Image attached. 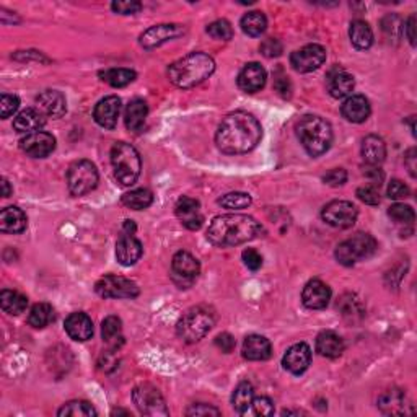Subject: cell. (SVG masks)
I'll list each match as a JSON object with an SVG mask.
<instances>
[{
    "label": "cell",
    "mask_w": 417,
    "mask_h": 417,
    "mask_svg": "<svg viewBox=\"0 0 417 417\" xmlns=\"http://www.w3.org/2000/svg\"><path fill=\"white\" fill-rule=\"evenodd\" d=\"M132 401L144 416H168V407L162 393L156 390L154 385H149V383L134 388Z\"/></svg>",
    "instance_id": "cell-9"
},
{
    "label": "cell",
    "mask_w": 417,
    "mask_h": 417,
    "mask_svg": "<svg viewBox=\"0 0 417 417\" xmlns=\"http://www.w3.org/2000/svg\"><path fill=\"white\" fill-rule=\"evenodd\" d=\"M0 306L8 315H20L26 310L28 298L17 291H2L0 293Z\"/></svg>",
    "instance_id": "cell-35"
},
{
    "label": "cell",
    "mask_w": 417,
    "mask_h": 417,
    "mask_svg": "<svg viewBox=\"0 0 417 417\" xmlns=\"http://www.w3.org/2000/svg\"><path fill=\"white\" fill-rule=\"evenodd\" d=\"M147 115H149V108L144 99H132L127 104L126 113H124V121L126 127L132 132H139L145 124Z\"/></svg>",
    "instance_id": "cell-32"
},
{
    "label": "cell",
    "mask_w": 417,
    "mask_h": 417,
    "mask_svg": "<svg viewBox=\"0 0 417 417\" xmlns=\"http://www.w3.org/2000/svg\"><path fill=\"white\" fill-rule=\"evenodd\" d=\"M297 136L303 149L311 156H320L329 150L333 142V129L328 121L320 116H303L297 124Z\"/></svg>",
    "instance_id": "cell-4"
},
{
    "label": "cell",
    "mask_w": 417,
    "mask_h": 417,
    "mask_svg": "<svg viewBox=\"0 0 417 417\" xmlns=\"http://www.w3.org/2000/svg\"><path fill=\"white\" fill-rule=\"evenodd\" d=\"M95 291L103 298H136L139 295V287L136 282L113 274L99 279Z\"/></svg>",
    "instance_id": "cell-10"
},
{
    "label": "cell",
    "mask_w": 417,
    "mask_h": 417,
    "mask_svg": "<svg viewBox=\"0 0 417 417\" xmlns=\"http://www.w3.org/2000/svg\"><path fill=\"white\" fill-rule=\"evenodd\" d=\"M310 363H311V349L310 345L305 343L293 344L282 359L284 368L293 373V375H302V373L310 367Z\"/></svg>",
    "instance_id": "cell-17"
},
{
    "label": "cell",
    "mask_w": 417,
    "mask_h": 417,
    "mask_svg": "<svg viewBox=\"0 0 417 417\" xmlns=\"http://www.w3.org/2000/svg\"><path fill=\"white\" fill-rule=\"evenodd\" d=\"M388 215L395 222H398V224H412L416 219L412 207L406 206V204H393V206L388 208Z\"/></svg>",
    "instance_id": "cell-44"
},
{
    "label": "cell",
    "mask_w": 417,
    "mask_h": 417,
    "mask_svg": "<svg viewBox=\"0 0 417 417\" xmlns=\"http://www.w3.org/2000/svg\"><path fill=\"white\" fill-rule=\"evenodd\" d=\"M316 352L328 359L339 357L344 352V341L333 331H323L316 338Z\"/></svg>",
    "instance_id": "cell-29"
},
{
    "label": "cell",
    "mask_w": 417,
    "mask_h": 417,
    "mask_svg": "<svg viewBox=\"0 0 417 417\" xmlns=\"http://www.w3.org/2000/svg\"><path fill=\"white\" fill-rule=\"evenodd\" d=\"M101 336L103 341L113 350L120 349L122 344H124V336H122V323L117 316H108V318L103 320L101 325Z\"/></svg>",
    "instance_id": "cell-33"
},
{
    "label": "cell",
    "mask_w": 417,
    "mask_h": 417,
    "mask_svg": "<svg viewBox=\"0 0 417 417\" xmlns=\"http://www.w3.org/2000/svg\"><path fill=\"white\" fill-rule=\"evenodd\" d=\"M215 345L222 350V352L230 354L231 350L235 349L236 341H235V338H234V336H231V334L224 333V334H219V336H217V338H215Z\"/></svg>",
    "instance_id": "cell-57"
},
{
    "label": "cell",
    "mask_w": 417,
    "mask_h": 417,
    "mask_svg": "<svg viewBox=\"0 0 417 417\" xmlns=\"http://www.w3.org/2000/svg\"><path fill=\"white\" fill-rule=\"evenodd\" d=\"M362 156L368 165L378 167L386 156L385 140L378 136H367L362 140Z\"/></svg>",
    "instance_id": "cell-31"
},
{
    "label": "cell",
    "mask_w": 417,
    "mask_h": 417,
    "mask_svg": "<svg viewBox=\"0 0 417 417\" xmlns=\"http://www.w3.org/2000/svg\"><path fill=\"white\" fill-rule=\"evenodd\" d=\"M331 300V288L325 282L313 279L303 288L302 302L310 310H323Z\"/></svg>",
    "instance_id": "cell-19"
},
{
    "label": "cell",
    "mask_w": 417,
    "mask_h": 417,
    "mask_svg": "<svg viewBox=\"0 0 417 417\" xmlns=\"http://www.w3.org/2000/svg\"><path fill=\"white\" fill-rule=\"evenodd\" d=\"M254 400V388L248 382H241L238 386L235 388L234 396H231V404H234L235 411L240 414H245L250 409V406L253 404Z\"/></svg>",
    "instance_id": "cell-36"
},
{
    "label": "cell",
    "mask_w": 417,
    "mask_h": 417,
    "mask_svg": "<svg viewBox=\"0 0 417 417\" xmlns=\"http://www.w3.org/2000/svg\"><path fill=\"white\" fill-rule=\"evenodd\" d=\"M144 248L142 243L136 238L134 235L122 234L121 238L116 243V258L122 266H132L140 259Z\"/></svg>",
    "instance_id": "cell-22"
},
{
    "label": "cell",
    "mask_w": 417,
    "mask_h": 417,
    "mask_svg": "<svg viewBox=\"0 0 417 417\" xmlns=\"http://www.w3.org/2000/svg\"><path fill=\"white\" fill-rule=\"evenodd\" d=\"M136 231V224L132 220H126L124 222V231L122 234H127V235H134Z\"/></svg>",
    "instance_id": "cell-61"
},
{
    "label": "cell",
    "mask_w": 417,
    "mask_h": 417,
    "mask_svg": "<svg viewBox=\"0 0 417 417\" xmlns=\"http://www.w3.org/2000/svg\"><path fill=\"white\" fill-rule=\"evenodd\" d=\"M263 127L253 115L236 111L225 116L215 134L217 147L224 154H246L259 144Z\"/></svg>",
    "instance_id": "cell-1"
},
{
    "label": "cell",
    "mask_w": 417,
    "mask_h": 417,
    "mask_svg": "<svg viewBox=\"0 0 417 417\" xmlns=\"http://www.w3.org/2000/svg\"><path fill=\"white\" fill-rule=\"evenodd\" d=\"M152 202H154V194L149 189H134V191L126 193L122 196V204L126 207L134 208V211H144V208L150 207Z\"/></svg>",
    "instance_id": "cell-40"
},
{
    "label": "cell",
    "mask_w": 417,
    "mask_h": 417,
    "mask_svg": "<svg viewBox=\"0 0 417 417\" xmlns=\"http://www.w3.org/2000/svg\"><path fill=\"white\" fill-rule=\"evenodd\" d=\"M65 333L70 336V339L74 341H88L93 336V323L92 318L87 315V313L77 311L72 313V315L67 316L65 320Z\"/></svg>",
    "instance_id": "cell-23"
},
{
    "label": "cell",
    "mask_w": 417,
    "mask_h": 417,
    "mask_svg": "<svg viewBox=\"0 0 417 417\" xmlns=\"http://www.w3.org/2000/svg\"><path fill=\"white\" fill-rule=\"evenodd\" d=\"M274 88L277 90L281 97H284V98L291 97V93H292L291 80H288V77L282 72V70H279V72L274 75Z\"/></svg>",
    "instance_id": "cell-50"
},
{
    "label": "cell",
    "mask_w": 417,
    "mask_h": 417,
    "mask_svg": "<svg viewBox=\"0 0 417 417\" xmlns=\"http://www.w3.org/2000/svg\"><path fill=\"white\" fill-rule=\"evenodd\" d=\"M172 269L173 279L179 286H186V284L189 286V284H193L194 279L201 272L199 261L194 258L191 253H188V251H179V253L173 256Z\"/></svg>",
    "instance_id": "cell-13"
},
{
    "label": "cell",
    "mask_w": 417,
    "mask_h": 417,
    "mask_svg": "<svg viewBox=\"0 0 417 417\" xmlns=\"http://www.w3.org/2000/svg\"><path fill=\"white\" fill-rule=\"evenodd\" d=\"M69 191L74 196H85L93 191L98 184V170L90 160H77L67 172Z\"/></svg>",
    "instance_id": "cell-8"
},
{
    "label": "cell",
    "mask_w": 417,
    "mask_h": 417,
    "mask_svg": "<svg viewBox=\"0 0 417 417\" xmlns=\"http://www.w3.org/2000/svg\"><path fill=\"white\" fill-rule=\"evenodd\" d=\"M378 248L377 240L368 234H357L352 238L343 241L336 248V259L343 266H354L360 259H367L375 254Z\"/></svg>",
    "instance_id": "cell-7"
},
{
    "label": "cell",
    "mask_w": 417,
    "mask_h": 417,
    "mask_svg": "<svg viewBox=\"0 0 417 417\" xmlns=\"http://www.w3.org/2000/svg\"><path fill=\"white\" fill-rule=\"evenodd\" d=\"M207 33L211 35L214 40H220V41H229L234 38V28L227 20H217L214 23L207 26Z\"/></svg>",
    "instance_id": "cell-45"
},
{
    "label": "cell",
    "mask_w": 417,
    "mask_h": 417,
    "mask_svg": "<svg viewBox=\"0 0 417 417\" xmlns=\"http://www.w3.org/2000/svg\"><path fill=\"white\" fill-rule=\"evenodd\" d=\"M349 35H350V41H352V44L360 51L368 49V47L373 44V33L367 22L355 20L350 23Z\"/></svg>",
    "instance_id": "cell-34"
},
{
    "label": "cell",
    "mask_w": 417,
    "mask_h": 417,
    "mask_svg": "<svg viewBox=\"0 0 417 417\" xmlns=\"http://www.w3.org/2000/svg\"><path fill=\"white\" fill-rule=\"evenodd\" d=\"M359 211L352 202L349 201H333L325 206L321 217L326 224L336 229H349L357 220Z\"/></svg>",
    "instance_id": "cell-11"
},
{
    "label": "cell",
    "mask_w": 417,
    "mask_h": 417,
    "mask_svg": "<svg viewBox=\"0 0 417 417\" xmlns=\"http://www.w3.org/2000/svg\"><path fill=\"white\" fill-rule=\"evenodd\" d=\"M20 147L25 154L33 156V158H44V156L51 155L54 152L56 139L49 132L38 131L33 132V134H28L25 139H22Z\"/></svg>",
    "instance_id": "cell-14"
},
{
    "label": "cell",
    "mask_w": 417,
    "mask_h": 417,
    "mask_svg": "<svg viewBox=\"0 0 417 417\" xmlns=\"http://www.w3.org/2000/svg\"><path fill=\"white\" fill-rule=\"evenodd\" d=\"M338 308L343 313L344 318L348 320H355V318H362L363 316V308L362 303H360L359 298H355L354 295H344L341 300L338 302Z\"/></svg>",
    "instance_id": "cell-42"
},
{
    "label": "cell",
    "mask_w": 417,
    "mask_h": 417,
    "mask_svg": "<svg viewBox=\"0 0 417 417\" xmlns=\"http://www.w3.org/2000/svg\"><path fill=\"white\" fill-rule=\"evenodd\" d=\"M111 8L121 15H134L142 8V3L137 0H122V2H113Z\"/></svg>",
    "instance_id": "cell-48"
},
{
    "label": "cell",
    "mask_w": 417,
    "mask_h": 417,
    "mask_svg": "<svg viewBox=\"0 0 417 417\" xmlns=\"http://www.w3.org/2000/svg\"><path fill=\"white\" fill-rule=\"evenodd\" d=\"M186 414L188 416H220V411L217 409V407L204 404V402H197V404H193L189 407Z\"/></svg>",
    "instance_id": "cell-55"
},
{
    "label": "cell",
    "mask_w": 417,
    "mask_h": 417,
    "mask_svg": "<svg viewBox=\"0 0 417 417\" xmlns=\"http://www.w3.org/2000/svg\"><path fill=\"white\" fill-rule=\"evenodd\" d=\"M215 323L214 313L204 306H196L184 313L177 325V333L184 343H197Z\"/></svg>",
    "instance_id": "cell-6"
},
{
    "label": "cell",
    "mask_w": 417,
    "mask_h": 417,
    "mask_svg": "<svg viewBox=\"0 0 417 417\" xmlns=\"http://www.w3.org/2000/svg\"><path fill=\"white\" fill-rule=\"evenodd\" d=\"M36 106L42 115L47 117H63L67 111V101L65 97L58 90H46L41 95H38L36 98Z\"/></svg>",
    "instance_id": "cell-20"
},
{
    "label": "cell",
    "mask_w": 417,
    "mask_h": 417,
    "mask_svg": "<svg viewBox=\"0 0 417 417\" xmlns=\"http://www.w3.org/2000/svg\"><path fill=\"white\" fill-rule=\"evenodd\" d=\"M268 20L264 17L263 12H250L241 18V30H243L248 36H261L266 31Z\"/></svg>",
    "instance_id": "cell-39"
},
{
    "label": "cell",
    "mask_w": 417,
    "mask_h": 417,
    "mask_svg": "<svg viewBox=\"0 0 417 417\" xmlns=\"http://www.w3.org/2000/svg\"><path fill=\"white\" fill-rule=\"evenodd\" d=\"M111 163L115 177L122 186H132L140 177V156L127 142H116L111 149Z\"/></svg>",
    "instance_id": "cell-5"
},
{
    "label": "cell",
    "mask_w": 417,
    "mask_h": 417,
    "mask_svg": "<svg viewBox=\"0 0 417 417\" xmlns=\"http://www.w3.org/2000/svg\"><path fill=\"white\" fill-rule=\"evenodd\" d=\"M378 407H380L383 414L388 416H401L409 412L407 411L409 404H407L406 395L401 390H396V388L385 391L378 398Z\"/></svg>",
    "instance_id": "cell-25"
},
{
    "label": "cell",
    "mask_w": 417,
    "mask_h": 417,
    "mask_svg": "<svg viewBox=\"0 0 417 417\" xmlns=\"http://www.w3.org/2000/svg\"><path fill=\"white\" fill-rule=\"evenodd\" d=\"M323 179L329 186H343V184L348 181V173H345V170L343 168H334L331 170L329 173H326Z\"/></svg>",
    "instance_id": "cell-53"
},
{
    "label": "cell",
    "mask_w": 417,
    "mask_h": 417,
    "mask_svg": "<svg viewBox=\"0 0 417 417\" xmlns=\"http://www.w3.org/2000/svg\"><path fill=\"white\" fill-rule=\"evenodd\" d=\"M215 70V63L204 52H191L183 59L170 65L168 77L179 88H193L211 77Z\"/></svg>",
    "instance_id": "cell-3"
},
{
    "label": "cell",
    "mask_w": 417,
    "mask_h": 417,
    "mask_svg": "<svg viewBox=\"0 0 417 417\" xmlns=\"http://www.w3.org/2000/svg\"><path fill=\"white\" fill-rule=\"evenodd\" d=\"M241 258H243L245 266L251 269V271H258V269L263 266V256L253 248L245 250L243 254H241Z\"/></svg>",
    "instance_id": "cell-51"
},
{
    "label": "cell",
    "mask_w": 417,
    "mask_h": 417,
    "mask_svg": "<svg viewBox=\"0 0 417 417\" xmlns=\"http://www.w3.org/2000/svg\"><path fill=\"white\" fill-rule=\"evenodd\" d=\"M382 25H383V31H385L386 35L391 36V38L400 36V33L402 30V28L400 26L401 25L400 18H398V17H386L385 20H383Z\"/></svg>",
    "instance_id": "cell-56"
},
{
    "label": "cell",
    "mask_w": 417,
    "mask_h": 417,
    "mask_svg": "<svg viewBox=\"0 0 417 417\" xmlns=\"http://www.w3.org/2000/svg\"><path fill=\"white\" fill-rule=\"evenodd\" d=\"M51 321H54V310L49 303H36L28 315V323L36 329L46 328Z\"/></svg>",
    "instance_id": "cell-38"
},
{
    "label": "cell",
    "mask_w": 417,
    "mask_h": 417,
    "mask_svg": "<svg viewBox=\"0 0 417 417\" xmlns=\"http://www.w3.org/2000/svg\"><path fill=\"white\" fill-rule=\"evenodd\" d=\"M26 224V215L22 208L7 207L0 212V230L6 234H22Z\"/></svg>",
    "instance_id": "cell-30"
},
{
    "label": "cell",
    "mask_w": 417,
    "mask_h": 417,
    "mask_svg": "<svg viewBox=\"0 0 417 417\" xmlns=\"http://www.w3.org/2000/svg\"><path fill=\"white\" fill-rule=\"evenodd\" d=\"M259 49L266 58H277V56L282 54V42L274 40V38H268V40L261 42Z\"/></svg>",
    "instance_id": "cell-49"
},
{
    "label": "cell",
    "mask_w": 417,
    "mask_h": 417,
    "mask_svg": "<svg viewBox=\"0 0 417 417\" xmlns=\"http://www.w3.org/2000/svg\"><path fill=\"white\" fill-rule=\"evenodd\" d=\"M183 33L184 28L181 25H155L142 33L140 44L144 46L145 49H154V47L162 46L163 42L181 36Z\"/></svg>",
    "instance_id": "cell-15"
},
{
    "label": "cell",
    "mask_w": 417,
    "mask_h": 417,
    "mask_svg": "<svg viewBox=\"0 0 417 417\" xmlns=\"http://www.w3.org/2000/svg\"><path fill=\"white\" fill-rule=\"evenodd\" d=\"M12 194V188L10 184H8L7 179H2V196L3 197H8Z\"/></svg>",
    "instance_id": "cell-62"
},
{
    "label": "cell",
    "mask_w": 417,
    "mask_h": 417,
    "mask_svg": "<svg viewBox=\"0 0 417 417\" xmlns=\"http://www.w3.org/2000/svg\"><path fill=\"white\" fill-rule=\"evenodd\" d=\"M174 211H177V217L179 222H181L188 230H199L202 227L204 215L201 212V204H199L196 199L183 196L177 202Z\"/></svg>",
    "instance_id": "cell-16"
},
{
    "label": "cell",
    "mask_w": 417,
    "mask_h": 417,
    "mask_svg": "<svg viewBox=\"0 0 417 417\" xmlns=\"http://www.w3.org/2000/svg\"><path fill=\"white\" fill-rule=\"evenodd\" d=\"M326 60V49L320 44H306L302 49L292 52L291 64L300 74H308L320 69Z\"/></svg>",
    "instance_id": "cell-12"
},
{
    "label": "cell",
    "mask_w": 417,
    "mask_h": 417,
    "mask_svg": "<svg viewBox=\"0 0 417 417\" xmlns=\"http://www.w3.org/2000/svg\"><path fill=\"white\" fill-rule=\"evenodd\" d=\"M416 158H417V156H416V149H409V150H407V154L404 156V163H406V167L409 168L411 177H416V168H417Z\"/></svg>",
    "instance_id": "cell-59"
},
{
    "label": "cell",
    "mask_w": 417,
    "mask_h": 417,
    "mask_svg": "<svg viewBox=\"0 0 417 417\" xmlns=\"http://www.w3.org/2000/svg\"><path fill=\"white\" fill-rule=\"evenodd\" d=\"M18 106H20V99L15 95H7L3 93L0 97V113H2V120H7L12 115H15Z\"/></svg>",
    "instance_id": "cell-46"
},
{
    "label": "cell",
    "mask_w": 417,
    "mask_h": 417,
    "mask_svg": "<svg viewBox=\"0 0 417 417\" xmlns=\"http://www.w3.org/2000/svg\"><path fill=\"white\" fill-rule=\"evenodd\" d=\"M251 196L246 193H229L224 197L219 199V204L222 207L229 208V211H241L251 206Z\"/></svg>",
    "instance_id": "cell-43"
},
{
    "label": "cell",
    "mask_w": 417,
    "mask_h": 417,
    "mask_svg": "<svg viewBox=\"0 0 417 417\" xmlns=\"http://www.w3.org/2000/svg\"><path fill=\"white\" fill-rule=\"evenodd\" d=\"M268 74L258 63L246 64L238 75V87L246 93H256L266 85Z\"/></svg>",
    "instance_id": "cell-21"
},
{
    "label": "cell",
    "mask_w": 417,
    "mask_h": 417,
    "mask_svg": "<svg viewBox=\"0 0 417 417\" xmlns=\"http://www.w3.org/2000/svg\"><path fill=\"white\" fill-rule=\"evenodd\" d=\"M99 77H101L103 82L111 85V87L121 88L134 82L136 72L131 69H106L103 72H99Z\"/></svg>",
    "instance_id": "cell-37"
},
{
    "label": "cell",
    "mask_w": 417,
    "mask_h": 417,
    "mask_svg": "<svg viewBox=\"0 0 417 417\" xmlns=\"http://www.w3.org/2000/svg\"><path fill=\"white\" fill-rule=\"evenodd\" d=\"M251 406H253L254 414H258V416H272L274 414L272 401L266 396L254 398L253 404H251Z\"/></svg>",
    "instance_id": "cell-52"
},
{
    "label": "cell",
    "mask_w": 417,
    "mask_h": 417,
    "mask_svg": "<svg viewBox=\"0 0 417 417\" xmlns=\"http://www.w3.org/2000/svg\"><path fill=\"white\" fill-rule=\"evenodd\" d=\"M388 196L391 199H396V201L398 199H404L409 196V188L402 181H400V179H393L390 186H388Z\"/></svg>",
    "instance_id": "cell-54"
},
{
    "label": "cell",
    "mask_w": 417,
    "mask_h": 417,
    "mask_svg": "<svg viewBox=\"0 0 417 417\" xmlns=\"http://www.w3.org/2000/svg\"><path fill=\"white\" fill-rule=\"evenodd\" d=\"M121 113V99L111 95V97L103 98L101 101H98L95 106L93 117L99 126L104 129H115L117 124V117Z\"/></svg>",
    "instance_id": "cell-18"
},
{
    "label": "cell",
    "mask_w": 417,
    "mask_h": 417,
    "mask_svg": "<svg viewBox=\"0 0 417 417\" xmlns=\"http://www.w3.org/2000/svg\"><path fill=\"white\" fill-rule=\"evenodd\" d=\"M261 234V225L253 217L241 214H225L215 217L207 229V240L212 245L238 246L254 240Z\"/></svg>",
    "instance_id": "cell-2"
},
{
    "label": "cell",
    "mask_w": 417,
    "mask_h": 417,
    "mask_svg": "<svg viewBox=\"0 0 417 417\" xmlns=\"http://www.w3.org/2000/svg\"><path fill=\"white\" fill-rule=\"evenodd\" d=\"M58 414L60 417H65V416H70V417H92V416H97V409H95V407L90 404L88 401L77 400V401H70V402H67V404H64L59 409Z\"/></svg>",
    "instance_id": "cell-41"
},
{
    "label": "cell",
    "mask_w": 417,
    "mask_h": 417,
    "mask_svg": "<svg viewBox=\"0 0 417 417\" xmlns=\"http://www.w3.org/2000/svg\"><path fill=\"white\" fill-rule=\"evenodd\" d=\"M272 354V345L268 338L259 334H251L243 343V357L253 362L268 360Z\"/></svg>",
    "instance_id": "cell-26"
},
{
    "label": "cell",
    "mask_w": 417,
    "mask_h": 417,
    "mask_svg": "<svg viewBox=\"0 0 417 417\" xmlns=\"http://www.w3.org/2000/svg\"><path fill=\"white\" fill-rule=\"evenodd\" d=\"M355 87L354 77L343 69L331 70L328 75V92L333 98H344L352 93Z\"/></svg>",
    "instance_id": "cell-27"
},
{
    "label": "cell",
    "mask_w": 417,
    "mask_h": 417,
    "mask_svg": "<svg viewBox=\"0 0 417 417\" xmlns=\"http://www.w3.org/2000/svg\"><path fill=\"white\" fill-rule=\"evenodd\" d=\"M404 30L407 33V40H409V42L412 46L416 44V35H414V30H416V17L411 15L409 18H407L406 25H404Z\"/></svg>",
    "instance_id": "cell-60"
},
{
    "label": "cell",
    "mask_w": 417,
    "mask_h": 417,
    "mask_svg": "<svg viewBox=\"0 0 417 417\" xmlns=\"http://www.w3.org/2000/svg\"><path fill=\"white\" fill-rule=\"evenodd\" d=\"M368 167H370V168L365 172V174H367V177L372 179L373 186H380L382 181H383V172L378 167H373V165H368Z\"/></svg>",
    "instance_id": "cell-58"
},
{
    "label": "cell",
    "mask_w": 417,
    "mask_h": 417,
    "mask_svg": "<svg viewBox=\"0 0 417 417\" xmlns=\"http://www.w3.org/2000/svg\"><path fill=\"white\" fill-rule=\"evenodd\" d=\"M357 196L360 201L368 204V206H377V204H380V193H378L377 186H373V184H365V186L359 188Z\"/></svg>",
    "instance_id": "cell-47"
},
{
    "label": "cell",
    "mask_w": 417,
    "mask_h": 417,
    "mask_svg": "<svg viewBox=\"0 0 417 417\" xmlns=\"http://www.w3.org/2000/svg\"><path fill=\"white\" fill-rule=\"evenodd\" d=\"M370 101L363 95H352L341 106V113L350 122H363L370 116Z\"/></svg>",
    "instance_id": "cell-24"
},
{
    "label": "cell",
    "mask_w": 417,
    "mask_h": 417,
    "mask_svg": "<svg viewBox=\"0 0 417 417\" xmlns=\"http://www.w3.org/2000/svg\"><path fill=\"white\" fill-rule=\"evenodd\" d=\"M44 124H46V116L42 115L40 110H33V108H26V110L18 113L15 121H13L15 131L25 132V134L38 132Z\"/></svg>",
    "instance_id": "cell-28"
}]
</instances>
